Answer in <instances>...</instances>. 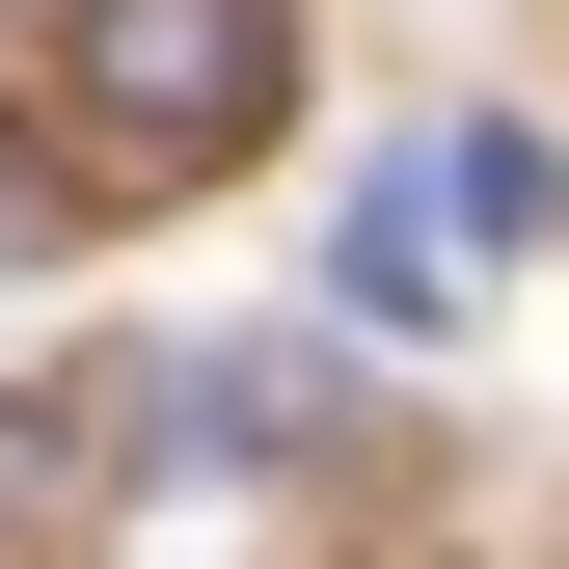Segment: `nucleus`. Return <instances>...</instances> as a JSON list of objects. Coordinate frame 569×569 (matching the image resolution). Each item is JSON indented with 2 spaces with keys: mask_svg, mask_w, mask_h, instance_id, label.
<instances>
[{
  "mask_svg": "<svg viewBox=\"0 0 569 569\" xmlns=\"http://www.w3.org/2000/svg\"><path fill=\"white\" fill-rule=\"evenodd\" d=\"M28 244H54V190H28V163H0V271H28Z\"/></svg>",
  "mask_w": 569,
  "mask_h": 569,
  "instance_id": "nucleus-3",
  "label": "nucleus"
},
{
  "mask_svg": "<svg viewBox=\"0 0 569 569\" xmlns=\"http://www.w3.org/2000/svg\"><path fill=\"white\" fill-rule=\"evenodd\" d=\"M54 82H82L109 163H244L299 109V28L271 0H54Z\"/></svg>",
  "mask_w": 569,
  "mask_h": 569,
  "instance_id": "nucleus-1",
  "label": "nucleus"
},
{
  "mask_svg": "<svg viewBox=\"0 0 569 569\" xmlns=\"http://www.w3.org/2000/svg\"><path fill=\"white\" fill-rule=\"evenodd\" d=\"M461 299H488L461 163H380V190H352V326H461Z\"/></svg>",
  "mask_w": 569,
  "mask_h": 569,
  "instance_id": "nucleus-2",
  "label": "nucleus"
}]
</instances>
